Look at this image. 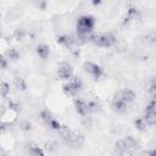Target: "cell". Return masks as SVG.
<instances>
[{"instance_id":"6da1fadb","label":"cell","mask_w":156,"mask_h":156,"mask_svg":"<svg viewBox=\"0 0 156 156\" xmlns=\"http://www.w3.org/2000/svg\"><path fill=\"white\" fill-rule=\"evenodd\" d=\"M62 88H63L65 94L71 95V96H74L78 91L82 90V88H83V82H82V79L78 78V77H72L71 79L67 80V83L63 84Z\"/></svg>"},{"instance_id":"ac0fdd59","label":"cell","mask_w":156,"mask_h":156,"mask_svg":"<svg viewBox=\"0 0 156 156\" xmlns=\"http://www.w3.org/2000/svg\"><path fill=\"white\" fill-rule=\"evenodd\" d=\"M146 121H145V118L144 117H140V118H136L135 121H134V126H135V128L138 129V130H140V132H144L145 129H146Z\"/></svg>"},{"instance_id":"cb8c5ba5","label":"cell","mask_w":156,"mask_h":156,"mask_svg":"<svg viewBox=\"0 0 156 156\" xmlns=\"http://www.w3.org/2000/svg\"><path fill=\"white\" fill-rule=\"evenodd\" d=\"M20 128L24 132H29V130H32V123L29 121H22L20 123Z\"/></svg>"},{"instance_id":"d4e9b609","label":"cell","mask_w":156,"mask_h":156,"mask_svg":"<svg viewBox=\"0 0 156 156\" xmlns=\"http://www.w3.org/2000/svg\"><path fill=\"white\" fill-rule=\"evenodd\" d=\"M15 85H16L17 89H21V90L26 89V83L22 78H15Z\"/></svg>"},{"instance_id":"603a6c76","label":"cell","mask_w":156,"mask_h":156,"mask_svg":"<svg viewBox=\"0 0 156 156\" xmlns=\"http://www.w3.org/2000/svg\"><path fill=\"white\" fill-rule=\"evenodd\" d=\"M88 108H89V113H95L100 111V104L96 101H88Z\"/></svg>"},{"instance_id":"9c48e42d","label":"cell","mask_w":156,"mask_h":156,"mask_svg":"<svg viewBox=\"0 0 156 156\" xmlns=\"http://www.w3.org/2000/svg\"><path fill=\"white\" fill-rule=\"evenodd\" d=\"M83 143H84V136H83V134H80V133L77 132V130H73L72 136L69 138V140H68L66 144L72 145V146H74V147H79V146L83 145Z\"/></svg>"},{"instance_id":"9a60e30c","label":"cell","mask_w":156,"mask_h":156,"mask_svg":"<svg viewBox=\"0 0 156 156\" xmlns=\"http://www.w3.org/2000/svg\"><path fill=\"white\" fill-rule=\"evenodd\" d=\"M57 43L63 45V46H66V48H71L73 45V43H74V39L72 37L67 35V34H63V35H60L57 38Z\"/></svg>"},{"instance_id":"30bf717a","label":"cell","mask_w":156,"mask_h":156,"mask_svg":"<svg viewBox=\"0 0 156 156\" xmlns=\"http://www.w3.org/2000/svg\"><path fill=\"white\" fill-rule=\"evenodd\" d=\"M74 107H76V111H77L80 116H83V117L89 113L88 102L84 101L83 99H76V100H74Z\"/></svg>"},{"instance_id":"8fae6325","label":"cell","mask_w":156,"mask_h":156,"mask_svg":"<svg viewBox=\"0 0 156 156\" xmlns=\"http://www.w3.org/2000/svg\"><path fill=\"white\" fill-rule=\"evenodd\" d=\"M119 94H121V98L127 104H130V102H133L135 100V93L130 88H124V89L119 90Z\"/></svg>"},{"instance_id":"f1b7e54d","label":"cell","mask_w":156,"mask_h":156,"mask_svg":"<svg viewBox=\"0 0 156 156\" xmlns=\"http://www.w3.org/2000/svg\"><path fill=\"white\" fill-rule=\"evenodd\" d=\"M146 155H152V156H156V149H154V150H151V151H147V152H145Z\"/></svg>"},{"instance_id":"ffe728a7","label":"cell","mask_w":156,"mask_h":156,"mask_svg":"<svg viewBox=\"0 0 156 156\" xmlns=\"http://www.w3.org/2000/svg\"><path fill=\"white\" fill-rule=\"evenodd\" d=\"M26 35H27V32L24 28H17L13 32V38L17 40H23L26 38Z\"/></svg>"},{"instance_id":"52a82bcc","label":"cell","mask_w":156,"mask_h":156,"mask_svg":"<svg viewBox=\"0 0 156 156\" xmlns=\"http://www.w3.org/2000/svg\"><path fill=\"white\" fill-rule=\"evenodd\" d=\"M156 104L155 101L150 102L146 108H145V115H144V118L147 123V126H152V127H156Z\"/></svg>"},{"instance_id":"8992f818","label":"cell","mask_w":156,"mask_h":156,"mask_svg":"<svg viewBox=\"0 0 156 156\" xmlns=\"http://www.w3.org/2000/svg\"><path fill=\"white\" fill-rule=\"evenodd\" d=\"M127 102L121 98V94H119V90L117 93H115L113 95V99H112V102H111V107L115 112L117 113H123L127 111Z\"/></svg>"},{"instance_id":"ba28073f","label":"cell","mask_w":156,"mask_h":156,"mask_svg":"<svg viewBox=\"0 0 156 156\" xmlns=\"http://www.w3.org/2000/svg\"><path fill=\"white\" fill-rule=\"evenodd\" d=\"M123 141H124V145H126V147H127L128 154H134V152H136V150L140 147L139 141H138L134 136H132V135L126 136V138L123 139Z\"/></svg>"},{"instance_id":"2e32d148","label":"cell","mask_w":156,"mask_h":156,"mask_svg":"<svg viewBox=\"0 0 156 156\" xmlns=\"http://www.w3.org/2000/svg\"><path fill=\"white\" fill-rule=\"evenodd\" d=\"M115 154H118V155H128V151H127V147L124 145L123 139L116 141V144H115Z\"/></svg>"},{"instance_id":"7c38bea8","label":"cell","mask_w":156,"mask_h":156,"mask_svg":"<svg viewBox=\"0 0 156 156\" xmlns=\"http://www.w3.org/2000/svg\"><path fill=\"white\" fill-rule=\"evenodd\" d=\"M57 133H58V135H60V138L65 141V143H67L68 140H69V138L72 136V133H73V130L68 127V126H65V124H62L60 128H58V130H57Z\"/></svg>"},{"instance_id":"484cf974","label":"cell","mask_w":156,"mask_h":156,"mask_svg":"<svg viewBox=\"0 0 156 156\" xmlns=\"http://www.w3.org/2000/svg\"><path fill=\"white\" fill-rule=\"evenodd\" d=\"M7 60H9V58H7L5 55L1 57V68H2V69H6V67H7Z\"/></svg>"},{"instance_id":"d6986e66","label":"cell","mask_w":156,"mask_h":156,"mask_svg":"<svg viewBox=\"0 0 156 156\" xmlns=\"http://www.w3.org/2000/svg\"><path fill=\"white\" fill-rule=\"evenodd\" d=\"M5 56L11 61H16V60H18L20 54H18V51L16 49H7L6 52H5Z\"/></svg>"},{"instance_id":"44dd1931","label":"cell","mask_w":156,"mask_h":156,"mask_svg":"<svg viewBox=\"0 0 156 156\" xmlns=\"http://www.w3.org/2000/svg\"><path fill=\"white\" fill-rule=\"evenodd\" d=\"M40 118L44 121V123L45 124H48L52 118H54V116L51 115V112H49L48 110H43L41 112H40Z\"/></svg>"},{"instance_id":"4fadbf2b","label":"cell","mask_w":156,"mask_h":156,"mask_svg":"<svg viewBox=\"0 0 156 156\" xmlns=\"http://www.w3.org/2000/svg\"><path fill=\"white\" fill-rule=\"evenodd\" d=\"M136 17H138V11H136V9H135V7L128 9V10H127V13H126L124 17H123V24H124V26H126V24H129L130 22H133L134 20H136Z\"/></svg>"},{"instance_id":"277c9868","label":"cell","mask_w":156,"mask_h":156,"mask_svg":"<svg viewBox=\"0 0 156 156\" xmlns=\"http://www.w3.org/2000/svg\"><path fill=\"white\" fill-rule=\"evenodd\" d=\"M83 69H84L90 77H93L95 80H98L99 78H101V77L104 76V69H102L99 65H96V63H94V62H91V61H85V62L83 63Z\"/></svg>"},{"instance_id":"7402d4cb","label":"cell","mask_w":156,"mask_h":156,"mask_svg":"<svg viewBox=\"0 0 156 156\" xmlns=\"http://www.w3.org/2000/svg\"><path fill=\"white\" fill-rule=\"evenodd\" d=\"M9 93H10V84L6 83V82H2L0 84V94H1V96L6 98L9 95Z\"/></svg>"},{"instance_id":"4316f807","label":"cell","mask_w":156,"mask_h":156,"mask_svg":"<svg viewBox=\"0 0 156 156\" xmlns=\"http://www.w3.org/2000/svg\"><path fill=\"white\" fill-rule=\"evenodd\" d=\"M147 39H149V41H150L151 44H156V33L150 34V35L147 37Z\"/></svg>"},{"instance_id":"e0dca14e","label":"cell","mask_w":156,"mask_h":156,"mask_svg":"<svg viewBox=\"0 0 156 156\" xmlns=\"http://www.w3.org/2000/svg\"><path fill=\"white\" fill-rule=\"evenodd\" d=\"M27 154L30 155V156H44L45 152L43 149H40L39 146L37 145H29L28 150H27Z\"/></svg>"},{"instance_id":"3957f363","label":"cell","mask_w":156,"mask_h":156,"mask_svg":"<svg viewBox=\"0 0 156 156\" xmlns=\"http://www.w3.org/2000/svg\"><path fill=\"white\" fill-rule=\"evenodd\" d=\"M93 41L100 48H111V46H113L116 44V37L112 33L106 32V33L96 35Z\"/></svg>"},{"instance_id":"83f0119b","label":"cell","mask_w":156,"mask_h":156,"mask_svg":"<svg viewBox=\"0 0 156 156\" xmlns=\"http://www.w3.org/2000/svg\"><path fill=\"white\" fill-rule=\"evenodd\" d=\"M91 1V4L94 5V6H99L100 4H101V0H90Z\"/></svg>"},{"instance_id":"7a4b0ae2","label":"cell","mask_w":156,"mask_h":156,"mask_svg":"<svg viewBox=\"0 0 156 156\" xmlns=\"http://www.w3.org/2000/svg\"><path fill=\"white\" fill-rule=\"evenodd\" d=\"M95 27V20L90 15H84L80 16L77 21V32H93Z\"/></svg>"},{"instance_id":"5b68a950","label":"cell","mask_w":156,"mask_h":156,"mask_svg":"<svg viewBox=\"0 0 156 156\" xmlns=\"http://www.w3.org/2000/svg\"><path fill=\"white\" fill-rule=\"evenodd\" d=\"M57 76L60 77V79H63V80H68L73 77V69H72V66L68 63V62H60L57 65Z\"/></svg>"},{"instance_id":"5bb4252c","label":"cell","mask_w":156,"mask_h":156,"mask_svg":"<svg viewBox=\"0 0 156 156\" xmlns=\"http://www.w3.org/2000/svg\"><path fill=\"white\" fill-rule=\"evenodd\" d=\"M35 51H37V55H38L40 58H43V60L48 58L49 55H50V48H49L46 44H39V45L37 46Z\"/></svg>"}]
</instances>
